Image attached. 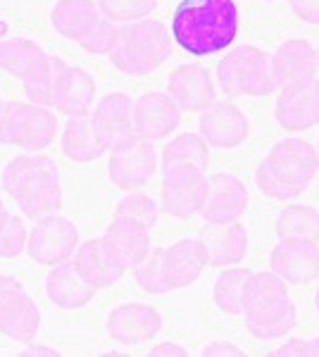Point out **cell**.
Segmentation results:
<instances>
[{
  "mask_svg": "<svg viewBox=\"0 0 319 357\" xmlns=\"http://www.w3.org/2000/svg\"><path fill=\"white\" fill-rule=\"evenodd\" d=\"M241 10L236 0H181L172 15V38L193 57L224 53L236 43Z\"/></svg>",
  "mask_w": 319,
  "mask_h": 357,
  "instance_id": "1",
  "label": "cell"
},
{
  "mask_svg": "<svg viewBox=\"0 0 319 357\" xmlns=\"http://www.w3.org/2000/svg\"><path fill=\"white\" fill-rule=\"evenodd\" d=\"M0 183L29 220L57 215L65 203L60 169L48 155H17L5 165Z\"/></svg>",
  "mask_w": 319,
  "mask_h": 357,
  "instance_id": "2",
  "label": "cell"
},
{
  "mask_svg": "<svg viewBox=\"0 0 319 357\" xmlns=\"http://www.w3.org/2000/svg\"><path fill=\"white\" fill-rule=\"evenodd\" d=\"M174 48L172 31L160 20L121 24V41L107 57L110 65L126 77H146L170 60Z\"/></svg>",
  "mask_w": 319,
  "mask_h": 357,
  "instance_id": "3",
  "label": "cell"
},
{
  "mask_svg": "<svg viewBox=\"0 0 319 357\" xmlns=\"http://www.w3.org/2000/svg\"><path fill=\"white\" fill-rule=\"evenodd\" d=\"M217 86L229 98H265L279 91L272 69V53L258 45L229 48L217 65Z\"/></svg>",
  "mask_w": 319,
  "mask_h": 357,
  "instance_id": "4",
  "label": "cell"
},
{
  "mask_svg": "<svg viewBox=\"0 0 319 357\" xmlns=\"http://www.w3.org/2000/svg\"><path fill=\"white\" fill-rule=\"evenodd\" d=\"M0 69L24 84L29 102L53 107V55L36 41L22 36L0 41Z\"/></svg>",
  "mask_w": 319,
  "mask_h": 357,
  "instance_id": "5",
  "label": "cell"
},
{
  "mask_svg": "<svg viewBox=\"0 0 319 357\" xmlns=\"http://www.w3.org/2000/svg\"><path fill=\"white\" fill-rule=\"evenodd\" d=\"M207 195L205 169L193 165L162 167L160 210L172 220H188L200 215V207Z\"/></svg>",
  "mask_w": 319,
  "mask_h": 357,
  "instance_id": "6",
  "label": "cell"
},
{
  "mask_svg": "<svg viewBox=\"0 0 319 357\" xmlns=\"http://www.w3.org/2000/svg\"><path fill=\"white\" fill-rule=\"evenodd\" d=\"M91 129L96 141L105 153H119L138 141L136 126H133V98L121 91L103 96L89 114Z\"/></svg>",
  "mask_w": 319,
  "mask_h": 357,
  "instance_id": "7",
  "label": "cell"
},
{
  "mask_svg": "<svg viewBox=\"0 0 319 357\" xmlns=\"http://www.w3.org/2000/svg\"><path fill=\"white\" fill-rule=\"evenodd\" d=\"M79 248V229L72 220L62 215H48L36 220L29 231L27 252L34 262L43 267L72 260V255Z\"/></svg>",
  "mask_w": 319,
  "mask_h": 357,
  "instance_id": "8",
  "label": "cell"
},
{
  "mask_svg": "<svg viewBox=\"0 0 319 357\" xmlns=\"http://www.w3.org/2000/svg\"><path fill=\"white\" fill-rule=\"evenodd\" d=\"M40 329V312L15 276L0 274V333L17 343H31Z\"/></svg>",
  "mask_w": 319,
  "mask_h": 357,
  "instance_id": "9",
  "label": "cell"
},
{
  "mask_svg": "<svg viewBox=\"0 0 319 357\" xmlns=\"http://www.w3.org/2000/svg\"><path fill=\"white\" fill-rule=\"evenodd\" d=\"M288 284L279 274L269 272H251L246 286H243V317L246 326L265 324L281 317L291 307Z\"/></svg>",
  "mask_w": 319,
  "mask_h": 357,
  "instance_id": "10",
  "label": "cell"
},
{
  "mask_svg": "<svg viewBox=\"0 0 319 357\" xmlns=\"http://www.w3.org/2000/svg\"><path fill=\"white\" fill-rule=\"evenodd\" d=\"M96 102V82L86 69L67 65L53 55V110L65 117L91 114Z\"/></svg>",
  "mask_w": 319,
  "mask_h": 357,
  "instance_id": "11",
  "label": "cell"
},
{
  "mask_svg": "<svg viewBox=\"0 0 319 357\" xmlns=\"http://www.w3.org/2000/svg\"><path fill=\"white\" fill-rule=\"evenodd\" d=\"M265 162L276 176L283 181L293 183V186L307 188L312 178L319 174V151L310 141L298 136H288L276 141L269 148Z\"/></svg>",
  "mask_w": 319,
  "mask_h": 357,
  "instance_id": "12",
  "label": "cell"
},
{
  "mask_svg": "<svg viewBox=\"0 0 319 357\" xmlns=\"http://www.w3.org/2000/svg\"><path fill=\"white\" fill-rule=\"evenodd\" d=\"M105 331L114 343L126 345V348L143 345L158 338L162 331V314L153 305L124 303L107 314Z\"/></svg>",
  "mask_w": 319,
  "mask_h": 357,
  "instance_id": "13",
  "label": "cell"
},
{
  "mask_svg": "<svg viewBox=\"0 0 319 357\" xmlns=\"http://www.w3.org/2000/svg\"><path fill=\"white\" fill-rule=\"evenodd\" d=\"M269 269L288 286H307L319 279V243L307 238H279L269 252Z\"/></svg>",
  "mask_w": 319,
  "mask_h": 357,
  "instance_id": "14",
  "label": "cell"
},
{
  "mask_svg": "<svg viewBox=\"0 0 319 357\" xmlns=\"http://www.w3.org/2000/svg\"><path fill=\"white\" fill-rule=\"evenodd\" d=\"M251 205L246 183L229 172H214L207 176V195L200 207V217L212 224L239 222Z\"/></svg>",
  "mask_w": 319,
  "mask_h": 357,
  "instance_id": "15",
  "label": "cell"
},
{
  "mask_svg": "<svg viewBox=\"0 0 319 357\" xmlns=\"http://www.w3.org/2000/svg\"><path fill=\"white\" fill-rule=\"evenodd\" d=\"M198 134L205 138L210 148L219 151H234L243 146L251 136V122L239 105L229 100H217L214 105L200 112Z\"/></svg>",
  "mask_w": 319,
  "mask_h": 357,
  "instance_id": "16",
  "label": "cell"
},
{
  "mask_svg": "<svg viewBox=\"0 0 319 357\" xmlns=\"http://www.w3.org/2000/svg\"><path fill=\"white\" fill-rule=\"evenodd\" d=\"M55 136H57V117L53 107L15 100L8 146H17L27 153H40L55 141Z\"/></svg>",
  "mask_w": 319,
  "mask_h": 357,
  "instance_id": "17",
  "label": "cell"
},
{
  "mask_svg": "<svg viewBox=\"0 0 319 357\" xmlns=\"http://www.w3.org/2000/svg\"><path fill=\"white\" fill-rule=\"evenodd\" d=\"M160 165V155L155 151V143L138 138L133 146L119 153H110L107 176L121 191H138L155 176Z\"/></svg>",
  "mask_w": 319,
  "mask_h": 357,
  "instance_id": "18",
  "label": "cell"
},
{
  "mask_svg": "<svg viewBox=\"0 0 319 357\" xmlns=\"http://www.w3.org/2000/svg\"><path fill=\"white\" fill-rule=\"evenodd\" d=\"M181 124V107L172 100L170 93L148 91L133 100V126L143 141L158 143L172 136Z\"/></svg>",
  "mask_w": 319,
  "mask_h": 357,
  "instance_id": "19",
  "label": "cell"
},
{
  "mask_svg": "<svg viewBox=\"0 0 319 357\" xmlns=\"http://www.w3.org/2000/svg\"><path fill=\"white\" fill-rule=\"evenodd\" d=\"M272 69L279 91L310 86L319 72L317 48L305 38H288L272 53Z\"/></svg>",
  "mask_w": 319,
  "mask_h": 357,
  "instance_id": "20",
  "label": "cell"
},
{
  "mask_svg": "<svg viewBox=\"0 0 319 357\" xmlns=\"http://www.w3.org/2000/svg\"><path fill=\"white\" fill-rule=\"evenodd\" d=\"M167 93L181 107V112L200 114L217 102V86L212 74L198 62L179 65L167 79Z\"/></svg>",
  "mask_w": 319,
  "mask_h": 357,
  "instance_id": "21",
  "label": "cell"
},
{
  "mask_svg": "<svg viewBox=\"0 0 319 357\" xmlns=\"http://www.w3.org/2000/svg\"><path fill=\"white\" fill-rule=\"evenodd\" d=\"M205 267H210V257L200 238H181L162 250V276L170 293L193 286Z\"/></svg>",
  "mask_w": 319,
  "mask_h": 357,
  "instance_id": "22",
  "label": "cell"
},
{
  "mask_svg": "<svg viewBox=\"0 0 319 357\" xmlns=\"http://www.w3.org/2000/svg\"><path fill=\"white\" fill-rule=\"evenodd\" d=\"M72 264L81 276V281H86L96 291L114 286L126 272V267L114 257V252L107 248L103 236L79 243L77 252L72 255Z\"/></svg>",
  "mask_w": 319,
  "mask_h": 357,
  "instance_id": "23",
  "label": "cell"
},
{
  "mask_svg": "<svg viewBox=\"0 0 319 357\" xmlns=\"http://www.w3.org/2000/svg\"><path fill=\"white\" fill-rule=\"evenodd\" d=\"M274 119L288 134H303L319 126V79L303 89L276 91Z\"/></svg>",
  "mask_w": 319,
  "mask_h": 357,
  "instance_id": "24",
  "label": "cell"
},
{
  "mask_svg": "<svg viewBox=\"0 0 319 357\" xmlns=\"http://www.w3.org/2000/svg\"><path fill=\"white\" fill-rule=\"evenodd\" d=\"M210 257V267H234L248 255V231L241 222L212 224L205 222L198 234Z\"/></svg>",
  "mask_w": 319,
  "mask_h": 357,
  "instance_id": "25",
  "label": "cell"
},
{
  "mask_svg": "<svg viewBox=\"0 0 319 357\" xmlns=\"http://www.w3.org/2000/svg\"><path fill=\"white\" fill-rule=\"evenodd\" d=\"M103 241L107 243L114 257L124 264L126 269H133L143 257L150 252V229L141 222L129 220V217H114L110 227L103 234Z\"/></svg>",
  "mask_w": 319,
  "mask_h": 357,
  "instance_id": "26",
  "label": "cell"
},
{
  "mask_svg": "<svg viewBox=\"0 0 319 357\" xmlns=\"http://www.w3.org/2000/svg\"><path fill=\"white\" fill-rule=\"evenodd\" d=\"M45 296L55 307L72 312V310H81L94 303L96 289H91L86 281H81L72 260H65L50 267L48 276H45Z\"/></svg>",
  "mask_w": 319,
  "mask_h": 357,
  "instance_id": "27",
  "label": "cell"
},
{
  "mask_svg": "<svg viewBox=\"0 0 319 357\" xmlns=\"http://www.w3.org/2000/svg\"><path fill=\"white\" fill-rule=\"evenodd\" d=\"M96 0H57L50 10V24L62 38L81 43L101 22Z\"/></svg>",
  "mask_w": 319,
  "mask_h": 357,
  "instance_id": "28",
  "label": "cell"
},
{
  "mask_svg": "<svg viewBox=\"0 0 319 357\" xmlns=\"http://www.w3.org/2000/svg\"><path fill=\"white\" fill-rule=\"evenodd\" d=\"M60 146H62L65 158L72 160V162H77V165L96 162V160H101L103 155H105L103 146L96 141V136H94L89 114L67 119L65 131H62V136H60Z\"/></svg>",
  "mask_w": 319,
  "mask_h": 357,
  "instance_id": "29",
  "label": "cell"
},
{
  "mask_svg": "<svg viewBox=\"0 0 319 357\" xmlns=\"http://www.w3.org/2000/svg\"><path fill=\"white\" fill-rule=\"evenodd\" d=\"M276 238H307L319 243V210L303 203H288L276 215Z\"/></svg>",
  "mask_w": 319,
  "mask_h": 357,
  "instance_id": "30",
  "label": "cell"
},
{
  "mask_svg": "<svg viewBox=\"0 0 319 357\" xmlns=\"http://www.w3.org/2000/svg\"><path fill=\"white\" fill-rule=\"evenodd\" d=\"M162 167L172 165H193L207 172L210 167V146L205 143V138L195 131H186V134H177L162 148L160 155Z\"/></svg>",
  "mask_w": 319,
  "mask_h": 357,
  "instance_id": "31",
  "label": "cell"
},
{
  "mask_svg": "<svg viewBox=\"0 0 319 357\" xmlns=\"http://www.w3.org/2000/svg\"><path fill=\"white\" fill-rule=\"evenodd\" d=\"M251 269L234 264V267H224L219 272L217 281L212 286V303L217 305L219 312L239 317L243 314V286H246Z\"/></svg>",
  "mask_w": 319,
  "mask_h": 357,
  "instance_id": "32",
  "label": "cell"
},
{
  "mask_svg": "<svg viewBox=\"0 0 319 357\" xmlns=\"http://www.w3.org/2000/svg\"><path fill=\"white\" fill-rule=\"evenodd\" d=\"M96 5L105 20H112L117 24L148 20L158 10V0H96Z\"/></svg>",
  "mask_w": 319,
  "mask_h": 357,
  "instance_id": "33",
  "label": "cell"
},
{
  "mask_svg": "<svg viewBox=\"0 0 319 357\" xmlns=\"http://www.w3.org/2000/svg\"><path fill=\"white\" fill-rule=\"evenodd\" d=\"M160 205L150 198L148 193H143L141 188L138 191H129L126 195H121L117 207H114V217H129V220L141 222L143 227L153 229L160 220Z\"/></svg>",
  "mask_w": 319,
  "mask_h": 357,
  "instance_id": "34",
  "label": "cell"
},
{
  "mask_svg": "<svg viewBox=\"0 0 319 357\" xmlns=\"http://www.w3.org/2000/svg\"><path fill=\"white\" fill-rule=\"evenodd\" d=\"M162 250L165 248H150L148 255L131 269L133 279L141 286V291L150 293V296H165V293H170L165 284V276H162Z\"/></svg>",
  "mask_w": 319,
  "mask_h": 357,
  "instance_id": "35",
  "label": "cell"
},
{
  "mask_svg": "<svg viewBox=\"0 0 319 357\" xmlns=\"http://www.w3.org/2000/svg\"><path fill=\"white\" fill-rule=\"evenodd\" d=\"M255 186H258V191L262 193L265 198L276 200V203H291V200L305 193V188L293 186V183L283 181L281 176H276L265 160L258 165V169H255Z\"/></svg>",
  "mask_w": 319,
  "mask_h": 357,
  "instance_id": "36",
  "label": "cell"
},
{
  "mask_svg": "<svg viewBox=\"0 0 319 357\" xmlns=\"http://www.w3.org/2000/svg\"><path fill=\"white\" fill-rule=\"evenodd\" d=\"M121 41V24L112 20H105L101 17V22L96 24L94 31L84 38L79 45L91 55H103V57H110L114 53V48L119 45Z\"/></svg>",
  "mask_w": 319,
  "mask_h": 357,
  "instance_id": "37",
  "label": "cell"
},
{
  "mask_svg": "<svg viewBox=\"0 0 319 357\" xmlns=\"http://www.w3.org/2000/svg\"><path fill=\"white\" fill-rule=\"evenodd\" d=\"M298 324V305L291 303V307L286 310L281 317L272 321H265V324H255V326H246V331L251 333L258 341H279V338H286L288 333L295 329Z\"/></svg>",
  "mask_w": 319,
  "mask_h": 357,
  "instance_id": "38",
  "label": "cell"
},
{
  "mask_svg": "<svg viewBox=\"0 0 319 357\" xmlns=\"http://www.w3.org/2000/svg\"><path fill=\"white\" fill-rule=\"evenodd\" d=\"M27 224L22 217H13L5 222L3 231H0V260H13V257H20L22 252L27 250Z\"/></svg>",
  "mask_w": 319,
  "mask_h": 357,
  "instance_id": "39",
  "label": "cell"
},
{
  "mask_svg": "<svg viewBox=\"0 0 319 357\" xmlns=\"http://www.w3.org/2000/svg\"><path fill=\"white\" fill-rule=\"evenodd\" d=\"M288 10L305 24L319 26V0H288Z\"/></svg>",
  "mask_w": 319,
  "mask_h": 357,
  "instance_id": "40",
  "label": "cell"
},
{
  "mask_svg": "<svg viewBox=\"0 0 319 357\" xmlns=\"http://www.w3.org/2000/svg\"><path fill=\"white\" fill-rule=\"evenodd\" d=\"M202 357H246V350L229 341H212L202 348Z\"/></svg>",
  "mask_w": 319,
  "mask_h": 357,
  "instance_id": "41",
  "label": "cell"
},
{
  "mask_svg": "<svg viewBox=\"0 0 319 357\" xmlns=\"http://www.w3.org/2000/svg\"><path fill=\"white\" fill-rule=\"evenodd\" d=\"M274 357H307V338H288L272 353Z\"/></svg>",
  "mask_w": 319,
  "mask_h": 357,
  "instance_id": "42",
  "label": "cell"
},
{
  "mask_svg": "<svg viewBox=\"0 0 319 357\" xmlns=\"http://www.w3.org/2000/svg\"><path fill=\"white\" fill-rule=\"evenodd\" d=\"M150 357H186L188 350L174 341H160L148 350Z\"/></svg>",
  "mask_w": 319,
  "mask_h": 357,
  "instance_id": "43",
  "label": "cell"
},
{
  "mask_svg": "<svg viewBox=\"0 0 319 357\" xmlns=\"http://www.w3.org/2000/svg\"><path fill=\"white\" fill-rule=\"evenodd\" d=\"M22 357H31V355H48V357H57L60 353H57L55 348H48V345H36V343H27L24 350L20 353Z\"/></svg>",
  "mask_w": 319,
  "mask_h": 357,
  "instance_id": "44",
  "label": "cell"
},
{
  "mask_svg": "<svg viewBox=\"0 0 319 357\" xmlns=\"http://www.w3.org/2000/svg\"><path fill=\"white\" fill-rule=\"evenodd\" d=\"M307 357H319V336L307 341Z\"/></svg>",
  "mask_w": 319,
  "mask_h": 357,
  "instance_id": "45",
  "label": "cell"
},
{
  "mask_svg": "<svg viewBox=\"0 0 319 357\" xmlns=\"http://www.w3.org/2000/svg\"><path fill=\"white\" fill-rule=\"evenodd\" d=\"M10 220V212H8V207H5L3 203V198H0V231H3V227H5V222Z\"/></svg>",
  "mask_w": 319,
  "mask_h": 357,
  "instance_id": "46",
  "label": "cell"
},
{
  "mask_svg": "<svg viewBox=\"0 0 319 357\" xmlns=\"http://www.w3.org/2000/svg\"><path fill=\"white\" fill-rule=\"evenodd\" d=\"M315 307H317V312H319V289H317V293H315Z\"/></svg>",
  "mask_w": 319,
  "mask_h": 357,
  "instance_id": "47",
  "label": "cell"
},
{
  "mask_svg": "<svg viewBox=\"0 0 319 357\" xmlns=\"http://www.w3.org/2000/svg\"><path fill=\"white\" fill-rule=\"evenodd\" d=\"M265 3H276V0H265Z\"/></svg>",
  "mask_w": 319,
  "mask_h": 357,
  "instance_id": "48",
  "label": "cell"
},
{
  "mask_svg": "<svg viewBox=\"0 0 319 357\" xmlns=\"http://www.w3.org/2000/svg\"><path fill=\"white\" fill-rule=\"evenodd\" d=\"M317 57H319V45H317Z\"/></svg>",
  "mask_w": 319,
  "mask_h": 357,
  "instance_id": "49",
  "label": "cell"
},
{
  "mask_svg": "<svg viewBox=\"0 0 319 357\" xmlns=\"http://www.w3.org/2000/svg\"><path fill=\"white\" fill-rule=\"evenodd\" d=\"M317 151H319V143H317Z\"/></svg>",
  "mask_w": 319,
  "mask_h": 357,
  "instance_id": "50",
  "label": "cell"
},
{
  "mask_svg": "<svg viewBox=\"0 0 319 357\" xmlns=\"http://www.w3.org/2000/svg\"><path fill=\"white\" fill-rule=\"evenodd\" d=\"M0 105H3V100H0Z\"/></svg>",
  "mask_w": 319,
  "mask_h": 357,
  "instance_id": "51",
  "label": "cell"
},
{
  "mask_svg": "<svg viewBox=\"0 0 319 357\" xmlns=\"http://www.w3.org/2000/svg\"><path fill=\"white\" fill-rule=\"evenodd\" d=\"M317 176H319V174H317Z\"/></svg>",
  "mask_w": 319,
  "mask_h": 357,
  "instance_id": "52",
  "label": "cell"
}]
</instances>
